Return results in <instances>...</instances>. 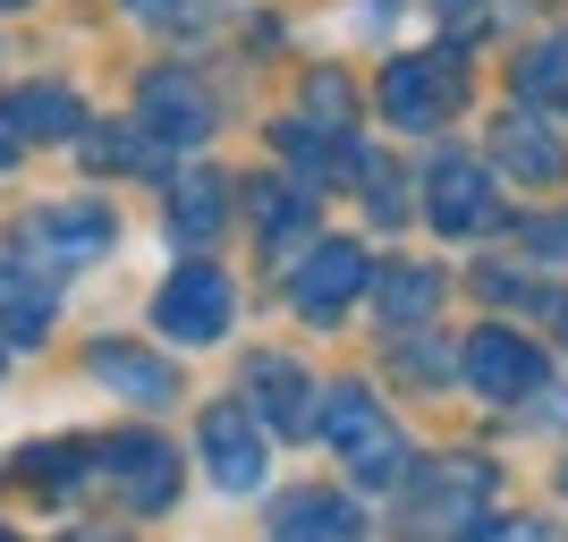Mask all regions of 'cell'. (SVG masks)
Masks as SVG:
<instances>
[{"mask_svg": "<svg viewBox=\"0 0 568 542\" xmlns=\"http://www.w3.org/2000/svg\"><path fill=\"white\" fill-rule=\"evenodd\" d=\"M323 390L306 381V365L297 356H246V407H255L272 432H306L314 416H323Z\"/></svg>", "mask_w": 568, "mask_h": 542, "instance_id": "9", "label": "cell"}, {"mask_svg": "<svg viewBox=\"0 0 568 542\" xmlns=\"http://www.w3.org/2000/svg\"><path fill=\"white\" fill-rule=\"evenodd\" d=\"M484 542H551V525L544 518H509V525H475Z\"/></svg>", "mask_w": 568, "mask_h": 542, "instance_id": "25", "label": "cell"}, {"mask_svg": "<svg viewBox=\"0 0 568 542\" xmlns=\"http://www.w3.org/2000/svg\"><path fill=\"white\" fill-rule=\"evenodd\" d=\"M484 500H493V474H484V458H450V467L433 474L425 492H416V525L442 542H475V525H484Z\"/></svg>", "mask_w": 568, "mask_h": 542, "instance_id": "4", "label": "cell"}, {"mask_svg": "<svg viewBox=\"0 0 568 542\" xmlns=\"http://www.w3.org/2000/svg\"><path fill=\"white\" fill-rule=\"evenodd\" d=\"M204 467H213L221 492H255L263 483V432H255V416L237 399L204 416Z\"/></svg>", "mask_w": 568, "mask_h": 542, "instance_id": "11", "label": "cell"}, {"mask_svg": "<svg viewBox=\"0 0 568 542\" xmlns=\"http://www.w3.org/2000/svg\"><path fill=\"white\" fill-rule=\"evenodd\" d=\"M560 330H568V306H560Z\"/></svg>", "mask_w": 568, "mask_h": 542, "instance_id": "30", "label": "cell"}, {"mask_svg": "<svg viewBox=\"0 0 568 542\" xmlns=\"http://www.w3.org/2000/svg\"><path fill=\"white\" fill-rule=\"evenodd\" d=\"M51 314H60V288L43 280V272H26L18 255H0V339H43Z\"/></svg>", "mask_w": 568, "mask_h": 542, "instance_id": "14", "label": "cell"}, {"mask_svg": "<svg viewBox=\"0 0 568 542\" xmlns=\"http://www.w3.org/2000/svg\"><path fill=\"white\" fill-rule=\"evenodd\" d=\"M0 542H18V534H0Z\"/></svg>", "mask_w": 568, "mask_h": 542, "instance_id": "31", "label": "cell"}, {"mask_svg": "<svg viewBox=\"0 0 568 542\" xmlns=\"http://www.w3.org/2000/svg\"><path fill=\"white\" fill-rule=\"evenodd\" d=\"M272 542H365V518L339 492H306L272 518Z\"/></svg>", "mask_w": 568, "mask_h": 542, "instance_id": "15", "label": "cell"}, {"mask_svg": "<svg viewBox=\"0 0 568 542\" xmlns=\"http://www.w3.org/2000/svg\"><path fill=\"white\" fill-rule=\"evenodd\" d=\"M467 381L484 390V399H535L544 390V356H535V339H518V330H475L467 339Z\"/></svg>", "mask_w": 568, "mask_h": 542, "instance_id": "6", "label": "cell"}, {"mask_svg": "<svg viewBox=\"0 0 568 542\" xmlns=\"http://www.w3.org/2000/svg\"><path fill=\"white\" fill-rule=\"evenodd\" d=\"M136 111H144V136L179 144V153L213 136V102H204V85H195L187 69H153V76H144V94H136Z\"/></svg>", "mask_w": 568, "mask_h": 542, "instance_id": "5", "label": "cell"}, {"mask_svg": "<svg viewBox=\"0 0 568 542\" xmlns=\"http://www.w3.org/2000/svg\"><path fill=\"white\" fill-rule=\"evenodd\" d=\"M374 306L382 323H425L433 306H442V272H425V263H390L374 280Z\"/></svg>", "mask_w": 568, "mask_h": 542, "instance_id": "18", "label": "cell"}, {"mask_svg": "<svg viewBox=\"0 0 568 542\" xmlns=\"http://www.w3.org/2000/svg\"><path fill=\"white\" fill-rule=\"evenodd\" d=\"M0 9H9V0H0Z\"/></svg>", "mask_w": 568, "mask_h": 542, "instance_id": "32", "label": "cell"}, {"mask_svg": "<svg viewBox=\"0 0 568 542\" xmlns=\"http://www.w3.org/2000/svg\"><path fill=\"white\" fill-rule=\"evenodd\" d=\"M314 425L339 441V458H348V474L365 483V492L407 483V441H399V425H390V416H382L365 390H332V407H323Z\"/></svg>", "mask_w": 568, "mask_h": 542, "instance_id": "1", "label": "cell"}, {"mask_svg": "<svg viewBox=\"0 0 568 542\" xmlns=\"http://www.w3.org/2000/svg\"><path fill=\"white\" fill-rule=\"evenodd\" d=\"M94 381H111L119 399H136V407L170 399V365H162V356H144V348H119V339L94 348Z\"/></svg>", "mask_w": 568, "mask_h": 542, "instance_id": "17", "label": "cell"}, {"mask_svg": "<svg viewBox=\"0 0 568 542\" xmlns=\"http://www.w3.org/2000/svg\"><path fill=\"white\" fill-rule=\"evenodd\" d=\"M399 365H407L416 381H442V374H450V356H433V348H399Z\"/></svg>", "mask_w": 568, "mask_h": 542, "instance_id": "26", "label": "cell"}, {"mask_svg": "<svg viewBox=\"0 0 568 542\" xmlns=\"http://www.w3.org/2000/svg\"><path fill=\"white\" fill-rule=\"evenodd\" d=\"M306 213H314V204H306L297 187H281V178H263V187H255V229H263V246H272V255L306 229Z\"/></svg>", "mask_w": 568, "mask_h": 542, "instance_id": "20", "label": "cell"}, {"mask_svg": "<svg viewBox=\"0 0 568 542\" xmlns=\"http://www.w3.org/2000/svg\"><path fill=\"white\" fill-rule=\"evenodd\" d=\"M442 9H475V0H442Z\"/></svg>", "mask_w": 568, "mask_h": 542, "instance_id": "29", "label": "cell"}, {"mask_svg": "<svg viewBox=\"0 0 568 542\" xmlns=\"http://www.w3.org/2000/svg\"><path fill=\"white\" fill-rule=\"evenodd\" d=\"M221 221H230V187H221L213 170H187V178L170 187V237H179V246H204V237H221Z\"/></svg>", "mask_w": 568, "mask_h": 542, "instance_id": "16", "label": "cell"}, {"mask_svg": "<svg viewBox=\"0 0 568 542\" xmlns=\"http://www.w3.org/2000/svg\"><path fill=\"white\" fill-rule=\"evenodd\" d=\"M518 85H526L535 102H568V25L551 34V43H535V51H526Z\"/></svg>", "mask_w": 568, "mask_h": 542, "instance_id": "21", "label": "cell"}, {"mask_svg": "<svg viewBox=\"0 0 568 542\" xmlns=\"http://www.w3.org/2000/svg\"><path fill=\"white\" fill-rule=\"evenodd\" d=\"M365 280H374V272H365V246L323 237V246H314V263L297 272V314H306V323H339V314H348V297H356Z\"/></svg>", "mask_w": 568, "mask_h": 542, "instance_id": "10", "label": "cell"}, {"mask_svg": "<svg viewBox=\"0 0 568 542\" xmlns=\"http://www.w3.org/2000/svg\"><path fill=\"white\" fill-rule=\"evenodd\" d=\"M425 213L442 237H475L500 221V195H493V170L467 162V153H442V162L425 170Z\"/></svg>", "mask_w": 568, "mask_h": 542, "instance_id": "3", "label": "cell"}, {"mask_svg": "<svg viewBox=\"0 0 568 542\" xmlns=\"http://www.w3.org/2000/svg\"><path fill=\"white\" fill-rule=\"evenodd\" d=\"M535 246H551V255H568V221H551V229H535Z\"/></svg>", "mask_w": 568, "mask_h": 542, "instance_id": "28", "label": "cell"}, {"mask_svg": "<svg viewBox=\"0 0 568 542\" xmlns=\"http://www.w3.org/2000/svg\"><path fill=\"white\" fill-rule=\"evenodd\" d=\"M230 272H213V263H187V272H170L162 297H153V323H162V339H179V348H213L221 330H230Z\"/></svg>", "mask_w": 568, "mask_h": 542, "instance_id": "2", "label": "cell"}, {"mask_svg": "<svg viewBox=\"0 0 568 542\" xmlns=\"http://www.w3.org/2000/svg\"><path fill=\"white\" fill-rule=\"evenodd\" d=\"M493 162L518 178V187H551L568 170V144H560V127H551L544 111H500L493 119Z\"/></svg>", "mask_w": 568, "mask_h": 542, "instance_id": "8", "label": "cell"}, {"mask_svg": "<svg viewBox=\"0 0 568 542\" xmlns=\"http://www.w3.org/2000/svg\"><path fill=\"white\" fill-rule=\"evenodd\" d=\"M26 246H34V263H60V272H69V263L111 246V213H102V204H51V213L26 221Z\"/></svg>", "mask_w": 568, "mask_h": 542, "instance_id": "13", "label": "cell"}, {"mask_svg": "<svg viewBox=\"0 0 568 542\" xmlns=\"http://www.w3.org/2000/svg\"><path fill=\"white\" fill-rule=\"evenodd\" d=\"M281 153L306 170V187H314V178H332V127H314V119H288V127H281Z\"/></svg>", "mask_w": 568, "mask_h": 542, "instance_id": "22", "label": "cell"}, {"mask_svg": "<svg viewBox=\"0 0 568 542\" xmlns=\"http://www.w3.org/2000/svg\"><path fill=\"white\" fill-rule=\"evenodd\" d=\"M144 127H102V136H85V153L111 170H153V144H136Z\"/></svg>", "mask_w": 568, "mask_h": 542, "instance_id": "23", "label": "cell"}, {"mask_svg": "<svg viewBox=\"0 0 568 542\" xmlns=\"http://www.w3.org/2000/svg\"><path fill=\"white\" fill-rule=\"evenodd\" d=\"M450 102H458L450 60H390V69H382V119H390V127H442Z\"/></svg>", "mask_w": 568, "mask_h": 542, "instance_id": "7", "label": "cell"}, {"mask_svg": "<svg viewBox=\"0 0 568 542\" xmlns=\"http://www.w3.org/2000/svg\"><path fill=\"white\" fill-rule=\"evenodd\" d=\"M136 9H144V18H187L195 0H136Z\"/></svg>", "mask_w": 568, "mask_h": 542, "instance_id": "27", "label": "cell"}, {"mask_svg": "<svg viewBox=\"0 0 568 542\" xmlns=\"http://www.w3.org/2000/svg\"><path fill=\"white\" fill-rule=\"evenodd\" d=\"M9 127H26V136H85V102L69 85H26L9 102Z\"/></svg>", "mask_w": 568, "mask_h": 542, "instance_id": "19", "label": "cell"}, {"mask_svg": "<svg viewBox=\"0 0 568 542\" xmlns=\"http://www.w3.org/2000/svg\"><path fill=\"white\" fill-rule=\"evenodd\" d=\"M102 467H119L128 509H170V492H179V458H170V441H153V432H119V441H102Z\"/></svg>", "mask_w": 568, "mask_h": 542, "instance_id": "12", "label": "cell"}, {"mask_svg": "<svg viewBox=\"0 0 568 542\" xmlns=\"http://www.w3.org/2000/svg\"><path fill=\"white\" fill-rule=\"evenodd\" d=\"M365 213H374L382 229H390V221H407V204H399V170H390V162L365 170Z\"/></svg>", "mask_w": 568, "mask_h": 542, "instance_id": "24", "label": "cell"}]
</instances>
